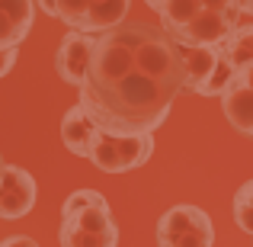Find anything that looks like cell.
Returning a JSON list of instances; mask_svg holds the SVG:
<instances>
[{
    "mask_svg": "<svg viewBox=\"0 0 253 247\" xmlns=\"http://www.w3.org/2000/svg\"><path fill=\"white\" fill-rule=\"evenodd\" d=\"M77 103L109 135H154L183 93L176 42L161 29L125 19L93 42Z\"/></svg>",
    "mask_w": 253,
    "mask_h": 247,
    "instance_id": "1",
    "label": "cell"
},
{
    "mask_svg": "<svg viewBox=\"0 0 253 247\" xmlns=\"http://www.w3.org/2000/svg\"><path fill=\"white\" fill-rule=\"evenodd\" d=\"M237 0H161L157 19L176 45L218 49L241 26Z\"/></svg>",
    "mask_w": 253,
    "mask_h": 247,
    "instance_id": "2",
    "label": "cell"
},
{
    "mask_svg": "<svg viewBox=\"0 0 253 247\" xmlns=\"http://www.w3.org/2000/svg\"><path fill=\"white\" fill-rule=\"evenodd\" d=\"M215 225L199 205H173L157 222V247H211Z\"/></svg>",
    "mask_w": 253,
    "mask_h": 247,
    "instance_id": "3",
    "label": "cell"
},
{
    "mask_svg": "<svg viewBox=\"0 0 253 247\" xmlns=\"http://www.w3.org/2000/svg\"><path fill=\"white\" fill-rule=\"evenodd\" d=\"M151 151H154V135H109L99 129L90 161L103 173H125L148 164Z\"/></svg>",
    "mask_w": 253,
    "mask_h": 247,
    "instance_id": "4",
    "label": "cell"
},
{
    "mask_svg": "<svg viewBox=\"0 0 253 247\" xmlns=\"http://www.w3.org/2000/svg\"><path fill=\"white\" fill-rule=\"evenodd\" d=\"M61 247H119V228L112 222V209H84L61 218L58 228Z\"/></svg>",
    "mask_w": 253,
    "mask_h": 247,
    "instance_id": "5",
    "label": "cell"
},
{
    "mask_svg": "<svg viewBox=\"0 0 253 247\" xmlns=\"http://www.w3.org/2000/svg\"><path fill=\"white\" fill-rule=\"evenodd\" d=\"M32 205H36L32 173L16 164H3V173H0V218H6V222L23 218L32 212Z\"/></svg>",
    "mask_w": 253,
    "mask_h": 247,
    "instance_id": "6",
    "label": "cell"
},
{
    "mask_svg": "<svg viewBox=\"0 0 253 247\" xmlns=\"http://www.w3.org/2000/svg\"><path fill=\"white\" fill-rule=\"evenodd\" d=\"M221 109L237 132L253 138V64L234 68L228 90L221 93Z\"/></svg>",
    "mask_w": 253,
    "mask_h": 247,
    "instance_id": "7",
    "label": "cell"
},
{
    "mask_svg": "<svg viewBox=\"0 0 253 247\" xmlns=\"http://www.w3.org/2000/svg\"><path fill=\"white\" fill-rule=\"evenodd\" d=\"M93 42H96V36H90V32H74V29L61 39L58 55H55V68H58V74H61L64 84H71V87L84 84L90 58H93Z\"/></svg>",
    "mask_w": 253,
    "mask_h": 247,
    "instance_id": "8",
    "label": "cell"
},
{
    "mask_svg": "<svg viewBox=\"0 0 253 247\" xmlns=\"http://www.w3.org/2000/svg\"><path fill=\"white\" fill-rule=\"evenodd\" d=\"M36 19V0H0V51L19 49Z\"/></svg>",
    "mask_w": 253,
    "mask_h": 247,
    "instance_id": "9",
    "label": "cell"
},
{
    "mask_svg": "<svg viewBox=\"0 0 253 247\" xmlns=\"http://www.w3.org/2000/svg\"><path fill=\"white\" fill-rule=\"evenodd\" d=\"M96 135H99V125L81 109V103L71 106V109L64 112V119H61V142H64V148H68L74 157H86V161H90V151H93Z\"/></svg>",
    "mask_w": 253,
    "mask_h": 247,
    "instance_id": "10",
    "label": "cell"
},
{
    "mask_svg": "<svg viewBox=\"0 0 253 247\" xmlns=\"http://www.w3.org/2000/svg\"><path fill=\"white\" fill-rule=\"evenodd\" d=\"M176 49L183 61V93H199L218 64V49H189V45H176Z\"/></svg>",
    "mask_w": 253,
    "mask_h": 247,
    "instance_id": "11",
    "label": "cell"
},
{
    "mask_svg": "<svg viewBox=\"0 0 253 247\" xmlns=\"http://www.w3.org/2000/svg\"><path fill=\"white\" fill-rule=\"evenodd\" d=\"M48 16L61 19L68 29L86 32L90 29V0H36Z\"/></svg>",
    "mask_w": 253,
    "mask_h": 247,
    "instance_id": "12",
    "label": "cell"
},
{
    "mask_svg": "<svg viewBox=\"0 0 253 247\" xmlns=\"http://www.w3.org/2000/svg\"><path fill=\"white\" fill-rule=\"evenodd\" d=\"M131 0H90V36H99L106 29H116L125 23Z\"/></svg>",
    "mask_w": 253,
    "mask_h": 247,
    "instance_id": "13",
    "label": "cell"
},
{
    "mask_svg": "<svg viewBox=\"0 0 253 247\" xmlns=\"http://www.w3.org/2000/svg\"><path fill=\"white\" fill-rule=\"evenodd\" d=\"M224 58H228L234 68H244V64H253V23L237 26L221 45H218Z\"/></svg>",
    "mask_w": 253,
    "mask_h": 247,
    "instance_id": "14",
    "label": "cell"
},
{
    "mask_svg": "<svg viewBox=\"0 0 253 247\" xmlns=\"http://www.w3.org/2000/svg\"><path fill=\"white\" fill-rule=\"evenodd\" d=\"M231 212H234L237 228L247 231V235H253V180H247V183L234 193V205H231Z\"/></svg>",
    "mask_w": 253,
    "mask_h": 247,
    "instance_id": "15",
    "label": "cell"
},
{
    "mask_svg": "<svg viewBox=\"0 0 253 247\" xmlns=\"http://www.w3.org/2000/svg\"><path fill=\"white\" fill-rule=\"evenodd\" d=\"M106 196L99 190H77V193H71L68 199H64V205H61V218H68V215H74V212H84V209H106Z\"/></svg>",
    "mask_w": 253,
    "mask_h": 247,
    "instance_id": "16",
    "label": "cell"
},
{
    "mask_svg": "<svg viewBox=\"0 0 253 247\" xmlns=\"http://www.w3.org/2000/svg\"><path fill=\"white\" fill-rule=\"evenodd\" d=\"M19 58V49H10V51H0V77H6L13 71V64H16Z\"/></svg>",
    "mask_w": 253,
    "mask_h": 247,
    "instance_id": "17",
    "label": "cell"
},
{
    "mask_svg": "<svg viewBox=\"0 0 253 247\" xmlns=\"http://www.w3.org/2000/svg\"><path fill=\"white\" fill-rule=\"evenodd\" d=\"M0 247H39L32 238H26V235H13V238H6Z\"/></svg>",
    "mask_w": 253,
    "mask_h": 247,
    "instance_id": "18",
    "label": "cell"
},
{
    "mask_svg": "<svg viewBox=\"0 0 253 247\" xmlns=\"http://www.w3.org/2000/svg\"><path fill=\"white\" fill-rule=\"evenodd\" d=\"M237 6H241V13H247V16H253V0H237Z\"/></svg>",
    "mask_w": 253,
    "mask_h": 247,
    "instance_id": "19",
    "label": "cell"
},
{
    "mask_svg": "<svg viewBox=\"0 0 253 247\" xmlns=\"http://www.w3.org/2000/svg\"><path fill=\"white\" fill-rule=\"evenodd\" d=\"M144 3H148V6H151V10H154V13H157V6H161V0H144Z\"/></svg>",
    "mask_w": 253,
    "mask_h": 247,
    "instance_id": "20",
    "label": "cell"
},
{
    "mask_svg": "<svg viewBox=\"0 0 253 247\" xmlns=\"http://www.w3.org/2000/svg\"><path fill=\"white\" fill-rule=\"evenodd\" d=\"M0 173H3V164H0Z\"/></svg>",
    "mask_w": 253,
    "mask_h": 247,
    "instance_id": "21",
    "label": "cell"
},
{
    "mask_svg": "<svg viewBox=\"0 0 253 247\" xmlns=\"http://www.w3.org/2000/svg\"><path fill=\"white\" fill-rule=\"evenodd\" d=\"M250 238H253V235H250Z\"/></svg>",
    "mask_w": 253,
    "mask_h": 247,
    "instance_id": "22",
    "label": "cell"
}]
</instances>
